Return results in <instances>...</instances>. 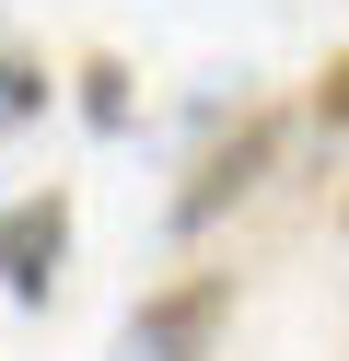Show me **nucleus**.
I'll return each mask as SVG.
<instances>
[{
	"instance_id": "obj_5",
	"label": "nucleus",
	"mask_w": 349,
	"mask_h": 361,
	"mask_svg": "<svg viewBox=\"0 0 349 361\" xmlns=\"http://www.w3.org/2000/svg\"><path fill=\"white\" fill-rule=\"evenodd\" d=\"M82 117H93V128H116V117H128V94H116V71H105V59L82 71Z\"/></svg>"
},
{
	"instance_id": "obj_7",
	"label": "nucleus",
	"mask_w": 349,
	"mask_h": 361,
	"mask_svg": "<svg viewBox=\"0 0 349 361\" xmlns=\"http://www.w3.org/2000/svg\"><path fill=\"white\" fill-rule=\"evenodd\" d=\"M338 221H349V198H338Z\"/></svg>"
},
{
	"instance_id": "obj_3",
	"label": "nucleus",
	"mask_w": 349,
	"mask_h": 361,
	"mask_svg": "<svg viewBox=\"0 0 349 361\" xmlns=\"http://www.w3.org/2000/svg\"><path fill=\"white\" fill-rule=\"evenodd\" d=\"M59 245H70V198H59V187L12 198V210H0V291L35 303V291L59 280Z\"/></svg>"
},
{
	"instance_id": "obj_2",
	"label": "nucleus",
	"mask_w": 349,
	"mask_h": 361,
	"mask_svg": "<svg viewBox=\"0 0 349 361\" xmlns=\"http://www.w3.org/2000/svg\"><path fill=\"white\" fill-rule=\"evenodd\" d=\"M221 314H233V268H198V280L152 291V303L128 314V361H209Z\"/></svg>"
},
{
	"instance_id": "obj_6",
	"label": "nucleus",
	"mask_w": 349,
	"mask_h": 361,
	"mask_svg": "<svg viewBox=\"0 0 349 361\" xmlns=\"http://www.w3.org/2000/svg\"><path fill=\"white\" fill-rule=\"evenodd\" d=\"M314 128H349V59H326V82H314Z\"/></svg>"
},
{
	"instance_id": "obj_4",
	"label": "nucleus",
	"mask_w": 349,
	"mask_h": 361,
	"mask_svg": "<svg viewBox=\"0 0 349 361\" xmlns=\"http://www.w3.org/2000/svg\"><path fill=\"white\" fill-rule=\"evenodd\" d=\"M35 105H47V82L23 71V59H0V128H12V117H35Z\"/></svg>"
},
{
	"instance_id": "obj_1",
	"label": "nucleus",
	"mask_w": 349,
	"mask_h": 361,
	"mask_svg": "<svg viewBox=\"0 0 349 361\" xmlns=\"http://www.w3.org/2000/svg\"><path fill=\"white\" fill-rule=\"evenodd\" d=\"M279 140H291V117H279V105H245V117L198 152V175L175 187V233H209L233 198H256V187H268V164H279Z\"/></svg>"
}]
</instances>
